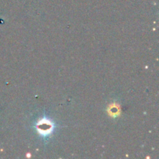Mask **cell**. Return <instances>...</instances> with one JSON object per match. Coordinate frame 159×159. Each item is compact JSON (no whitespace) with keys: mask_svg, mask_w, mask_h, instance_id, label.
<instances>
[{"mask_svg":"<svg viewBox=\"0 0 159 159\" xmlns=\"http://www.w3.org/2000/svg\"><path fill=\"white\" fill-rule=\"evenodd\" d=\"M118 107H115V106H113V107H112L111 110H110V113H112V112H113V115H116V112L118 111Z\"/></svg>","mask_w":159,"mask_h":159,"instance_id":"7a4b0ae2","label":"cell"},{"mask_svg":"<svg viewBox=\"0 0 159 159\" xmlns=\"http://www.w3.org/2000/svg\"><path fill=\"white\" fill-rule=\"evenodd\" d=\"M54 129V124L51 121L48 120L46 117L42 119L37 124V130L40 134L43 137H48L50 134L52 133Z\"/></svg>","mask_w":159,"mask_h":159,"instance_id":"6da1fadb","label":"cell"}]
</instances>
